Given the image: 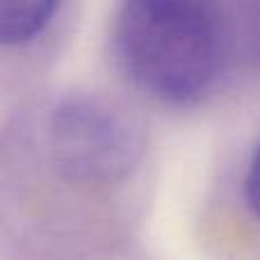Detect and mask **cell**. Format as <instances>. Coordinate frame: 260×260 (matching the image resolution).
<instances>
[{
	"label": "cell",
	"mask_w": 260,
	"mask_h": 260,
	"mask_svg": "<svg viewBox=\"0 0 260 260\" xmlns=\"http://www.w3.org/2000/svg\"><path fill=\"white\" fill-rule=\"evenodd\" d=\"M226 41L219 9L192 0H130L119 5L112 23L123 76L167 105H192L212 89Z\"/></svg>",
	"instance_id": "6da1fadb"
},
{
	"label": "cell",
	"mask_w": 260,
	"mask_h": 260,
	"mask_svg": "<svg viewBox=\"0 0 260 260\" xmlns=\"http://www.w3.org/2000/svg\"><path fill=\"white\" fill-rule=\"evenodd\" d=\"M48 151L59 176L80 185L123 180L142 157V135L114 105L76 94L48 114Z\"/></svg>",
	"instance_id": "7a4b0ae2"
},
{
	"label": "cell",
	"mask_w": 260,
	"mask_h": 260,
	"mask_svg": "<svg viewBox=\"0 0 260 260\" xmlns=\"http://www.w3.org/2000/svg\"><path fill=\"white\" fill-rule=\"evenodd\" d=\"M53 0H0V46H25L37 41L59 14Z\"/></svg>",
	"instance_id": "3957f363"
},
{
	"label": "cell",
	"mask_w": 260,
	"mask_h": 260,
	"mask_svg": "<svg viewBox=\"0 0 260 260\" xmlns=\"http://www.w3.org/2000/svg\"><path fill=\"white\" fill-rule=\"evenodd\" d=\"M244 21H242V35L247 53L251 55L256 62H260V3L244 5Z\"/></svg>",
	"instance_id": "277c9868"
},
{
	"label": "cell",
	"mask_w": 260,
	"mask_h": 260,
	"mask_svg": "<svg viewBox=\"0 0 260 260\" xmlns=\"http://www.w3.org/2000/svg\"><path fill=\"white\" fill-rule=\"evenodd\" d=\"M244 197H247V206L260 219V142L253 148L251 162H249L247 178H244Z\"/></svg>",
	"instance_id": "5b68a950"
}]
</instances>
